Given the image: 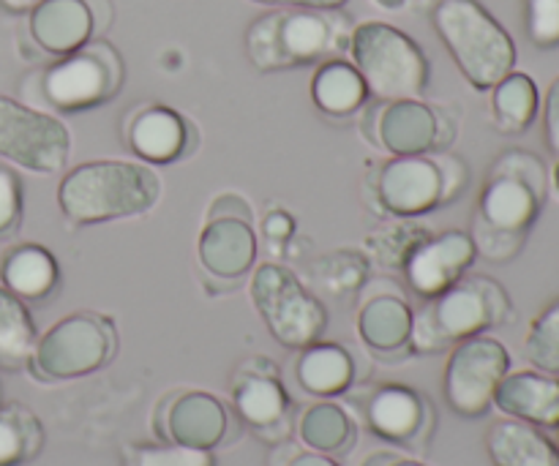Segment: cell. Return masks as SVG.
I'll return each instance as SVG.
<instances>
[{
  "mask_svg": "<svg viewBox=\"0 0 559 466\" xmlns=\"http://www.w3.org/2000/svg\"><path fill=\"white\" fill-rule=\"evenodd\" d=\"M549 196V169L535 153L506 151L491 164L473 213V238L478 256L511 262L522 254L530 229L538 222Z\"/></svg>",
  "mask_w": 559,
  "mask_h": 466,
  "instance_id": "6da1fadb",
  "label": "cell"
},
{
  "mask_svg": "<svg viewBox=\"0 0 559 466\" xmlns=\"http://www.w3.org/2000/svg\"><path fill=\"white\" fill-rule=\"evenodd\" d=\"M353 27L344 9H267L246 27V58L260 74L347 58Z\"/></svg>",
  "mask_w": 559,
  "mask_h": 466,
  "instance_id": "7a4b0ae2",
  "label": "cell"
},
{
  "mask_svg": "<svg viewBox=\"0 0 559 466\" xmlns=\"http://www.w3.org/2000/svg\"><path fill=\"white\" fill-rule=\"evenodd\" d=\"M162 175L131 158H96L69 169L58 186V207L74 227L140 218L162 202Z\"/></svg>",
  "mask_w": 559,
  "mask_h": 466,
  "instance_id": "3957f363",
  "label": "cell"
},
{
  "mask_svg": "<svg viewBox=\"0 0 559 466\" xmlns=\"http://www.w3.org/2000/svg\"><path fill=\"white\" fill-rule=\"evenodd\" d=\"M126 85V60L104 36L55 58L22 82L25 101L52 115H80L104 107Z\"/></svg>",
  "mask_w": 559,
  "mask_h": 466,
  "instance_id": "277c9868",
  "label": "cell"
},
{
  "mask_svg": "<svg viewBox=\"0 0 559 466\" xmlns=\"http://www.w3.org/2000/svg\"><path fill=\"white\" fill-rule=\"evenodd\" d=\"M511 311V298L500 282L489 276H464L415 311L409 349L418 355L448 353L459 342L506 325Z\"/></svg>",
  "mask_w": 559,
  "mask_h": 466,
  "instance_id": "5b68a950",
  "label": "cell"
},
{
  "mask_svg": "<svg viewBox=\"0 0 559 466\" xmlns=\"http://www.w3.org/2000/svg\"><path fill=\"white\" fill-rule=\"evenodd\" d=\"M431 25L469 87L489 93L516 69L511 33L480 0H437Z\"/></svg>",
  "mask_w": 559,
  "mask_h": 466,
  "instance_id": "8992f818",
  "label": "cell"
},
{
  "mask_svg": "<svg viewBox=\"0 0 559 466\" xmlns=\"http://www.w3.org/2000/svg\"><path fill=\"white\" fill-rule=\"evenodd\" d=\"M347 58L364 76L374 101L424 98L431 85V60L402 27L366 20L353 27Z\"/></svg>",
  "mask_w": 559,
  "mask_h": 466,
  "instance_id": "52a82bcc",
  "label": "cell"
},
{
  "mask_svg": "<svg viewBox=\"0 0 559 466\" xmlns=\"http://www.w3.org/2000/svg\"><path fill=\"white\" fill-rule=\"evenodd\" d=\"M120 347L112 316L74 311L38 333L27 371L38 382H71L107 369Z\"/></svg>",
  "mask_w": 559,
  "mask_h": 466,
  "instance_id": "ba28073f",
  "label": "cell"
},
{
  "mask_svg": "<svg viewBox=\"0 0 559 466\" xmlns=\"http://www.w3.org/2000/svg\"><path fill=\"white\" fill-rule=\"evenodd\" d=\"M251 303L265 322L273 342L300 353L320 342L328 327V309L287 265L265 262L251 273Z\"/></svg>",
  "mask_w": 559,
  "mask_h": 466,
  "instance_id": "9c48e42d",
  "label": "cell"
},
{
  "mask_svg": "<svg viewBox=\"0 0 559 466\" xmlns=\"http://www.w3.org/2000/svg\"><path fill=\"white\" fill-rule=\"evenodd\" d=\"M71 131L60 115L0 96V158L31 175H58L69 164Z\"/></svg>",
  "mask_w": 559,
  "mask_h": 466,
  "instance_id": "30bf717a",
  "label": "cell"
},
{
  "mask_svg": "<svg viewBox=\"0 0 559 466\" xmlns=\"http://www.w3.org/2000/svg\"><path fill=\"white\" fill-rule=\"evenodd\" d=\"M456 118L445 107L424 98L377 101L369 115L364 112V134L388 156H424L445 151L456 140Z\"/></svg>",
  "mask_w": 559,
  "mask_h": 466,
  "instance_id": "8fae6325",
  "label": "cell"
},
{
  "mask_svg": "<svg viewBox=\"0 0 559 466\" xmlns=\"http://www.w3.org/2000/svg\"><path fill=\"white\" fill-rule=\"evenodd\" d=\"M442 391L445 402L459 418H484L495 407V393L502 377L511 371V353L500 338L480 333V336L459 342L448 349Z\"/></svg>",
  "mask_w": 559,
  "mask_h": 466,
  "instance_id": "7c38bea8",
  "label": "cell"
},
{
  "mask_svg": "<svg viewBox=\"0 0 559 466\" xmlns=\"http://www.w3.org/2000/svg\"><path fill=\"white\" fill-rule=\"evenodd\" d=\"M374 211L393 218H420L442 207V175L435 151L424 156H391L371 180Z\"/></svg>",
  "mask_w": 559,
  "mask_h": 466,
  "instance_id": "4fadbf2b",
  "label": "cell"
},
{
  "mask_svg": "<svg viewBox=\"0 0 559 466\" xmlns=\"http://www.w3.org/2000/svg\"><path fill=\"white\" fill-rule=\"evenodd\" d=\"M235 415L271 445H282L293 431L289 423V393L278 377V366L267 358H251L235 371Z\"/></svg>",
  "mask_w": 559,
  "mask_h": 466,
  "instance_id": "5bb4252c",
  "label": "cell"
},
{
  "mask_svg": "<svg viewBox=\"0 0 559 466\" xmlns=\"http://www.w3.org/2000/svg\"><path fill=\"white\" fill-rule=\"evenodd\" d=\"M153 431L162 442L213 451L227 440L229 413L213 393L180 391L158 404Z\"/></svg>",
  "mask_w": 559,
  "mask_h": 466,
  "instance_id": "9a60e30c",
  "label": "cell"
},
{
  "mask_svg": "<svg viewBox=\"0 0 559 466\" xmlns=\"http://www.w3.org/2000/svg\"><path fill=\"white\" fill-rule=\"evenodd\" d=\"M475 251L473 238L464 229H445V232H435L429 240L413 251V256L404 265V278H407L409 289L418 298L429 300L445 292L448 287L467 276L473 267Z\"/></svg>",
  "mask_w": 559,
  "mask_h": 466,
  "instance_id": "2e32d148",
  "label": "cell"
},
{
  "mask_svg": "<svg viewBox=\"0 0 559 466\" xmlns=\"http://www.w3.org/2000/svg\"><path fill=\"white\" fill-rule=\"evenodd\" d=\"M123 145L136 162L151 167L175 164L191 147V123L167 104H140L123 120Z\"/></svg>",
  "mask_w": 559,
  "mask_h": 466,
  "instance_id": "e0dca14e",
  "label": "cell"
},
{
  "mask_svg": "<svg viewBox=\"0 0 559 466\" xmlns=\"http://www.w3.org/2000/svg\"><path fill=\"white\" fill-rule=\"evenodd\" d=\"M366 426L380 440L393 445H415L426 440L435 426V409L415 387L380 385L366 398Z\"/></svg>",
  "mask_w": 559,
  "mask_h": 466,
  "instance_id": "ac0fdd59",
  "label": "cell"
},
{
  "mask_svg": "<svg viewBox=\"0 0 559 466\" xmlns=\"http://www.w3.org/2000/svg\"><path fill=\"white\" fill-rule=\"evenodd\" d=\"M257 254H260V238L254 224L240 218H205V227L197 238V256L207 276L238 282L254 271Z\"/></svg>",
  "mask_w": 559,
  "mask_h": 466,
  "instance_id": "d6986e66",
  "label": "cell"
},
{
  "mask_svg": "<svg viewBox=\"0 0 559 466\" xmlns=\"http://www.w3.org/2000/svg\"><path fill=\"white\" fill-rule=\"evenodd\" d=\"M27 38L49 58H63L96 38V20L87 0H44L27 14Z\"/></svg>",
  "mask_w": 559,
  "mask_h": 466,
  "instance_id": "ffe728a7",
  "label": "cell"
},
{
  "mask_svg": "<svg viewBox=\"0 0 559 466\" xmlns=\"http://www.w3.org/2000/svg\"><path fill=\"white\" fill-rule=\"evenodd\" d=\"M495 407L535 429H559V377L538 369L508 371L497 385Z\"/></svg>",
  "mask_w": 559,
  "mask_h": 466,
  "instance_id": "44dd1931",
  "label": "cell"
},
{
  "mask_svg": "<svg viewBox=\"0 0 559 466\" xmlns=\"http://www.w3.org/2000/svg\"><path fill=\"white\" fill-rule=\"evenodd\" d=\"M413 306L402 292L388 287V292H374L366 298L358 311V336L374 355H399L409 349L413 333Z\"/></svg>",
  "mask_w": 559,
  "mask_h": 466,
  "instance_id": "7402d4cb",
  "label": "cell"
},
{
  "mask_svg": "<svg viewBox=\"0 0 559 466\" xmlns=\"http://www.w3.org/2000/svg\"><path fill=\"white\" fill-rule=\"evenodd\" d=\"M0 287L25 303H41L60 287V265L41 243H16L0 256Z\"/></svg>",
  "mask_w": 559,
  "mask_h": 466,
  "instance_id": "603a6c76",
  "label": "cell"
},
{
  "mask_svg": "<svg viewBox=\"0 0 559 466\" xmlns=\"http://www.w3.org/2000/svg\"><path fill=\"white\" fill-rule=\"evenodd\" d=\"M311 101L328 118H353L369 107V87L349 58H331L311 76Z\"/></svg>",
  "mask_w": 559,
  "mask_h": 466,
  "instance_id": "cb8c5ba5",
  "label": "cell"
},
{
  "mask_svg": "<svg viewBox=\"0 0 559 466\" xmlns=\"http://www.w3.org/2000/svg\"><path fill=\"white\" fill-rule=\"evenodd\" d=\"M486 453L495 466H559V447L544 429L502 418L486 431Z\"/></svg>",
  "mask_w": 559,
  "mask_h": 466,
  "instance_id": "d4e9b609",
  "label": "cell"
},
{
  "mask_svg": "<svg viewBox=\"0 0 559 466\" xmlns=\"http://www.w3.org/2000/svg\"><path fill=\"white\" fill-rule=\"evenodd\" d=\"M300 391L314 398H336L355 382V360L342 344L314 342L300 349L295 363Z\"/></svg>",
  "mask_w": 559,
  "mask_h": 466,
  "instance_id": "484cf974",
  "label": "cell"
},
{
  "mask_svg": "<svg viewBox=\"0 0 559 466\" xmlns=\"http://www.w3.org/2000/svg\"><path fill=\"white\" fill-rule=\"evenodd\" d=\"M491 96V120L497 131L508 136L524 134L535 123L540 112V91L535 80L524 71L513 69L511 74L502 76L489 91Z\"/></svg>",
  "mask_w": 559,
  "mask_h": 466,
  "instance_id": "4316f807",
  "label": "cell"
},
{
  "mask_svg": "<svg viewBox=\"0 0 559 466\" xmlns=\"http://www.w3.org/2000/svg\"><path fill=\"white\" fill-rule=\"evenodd\" d=\"M431 229L420 224L418 218H391L382 227L371 229L364 238V254L369 256L371 267H380L388 273H402L413 251L424 240L431 238Z\"/></svg>",
  "mask_w": 559,
  "mask_h": 466,
  "instance_id": "83f0119b",
  "label": "cell"
},
{
  "mask_svg": "<svg viewBox=\"0 0 559 466\" xmlns=\"http://www.w3.org/2000/svg\"><path fill=\"white\" fill-rule=\"evenodd\" d=\"M36 342L38 327L27 303L0 287V371L27 369Z\"/></svg>",
  "mask_w": 559,
  "mask_h": 466,
  "instance_id": "f1b7e54d",
  "label": "cell"
},
{
  "mask_svg": "<svg viewBox=\"0 0 559 466\" xmlns=\"http://www.w3.org/2000/svg\"><path fill=\"white\" fill-rule=\"evenodd\" d=\"M44 426L20 402L0 404V466H25L44 451Z\"/></svg>",
  "mask_w": 559,
  "mask_h": 466,
  "instance_id": "f546056e",
  "label": "cell"
},
{
  "mask_svg": "<svg viewBox=\"0 0 559 466\" xmlns=\"http://www.w3.org/2000/svg\"><path fill=\"white\" fill-rule=\"evenodd\" d=\"M353 434L355 429L347 409L338 407L336 402H328V398H320L317 404H311L298 420V437L306 445V451L336 456L344 447H349Z\"/></svg>",
  "mask_w": 559,
  "mask_h": 466,
  "instance_id": "4dcf8cb0",
  "label": "cell"
},
{
  "mask_svg": "<svg viewBox=\"0 0 559 466\" xmlns=\"http://www.w3.org/2000/svg\"><path fill=\"white\" fill-rule=\"evenodd\" d=\"M371 262L364 249H336L311 262L314 284L331 298H349L369 284Z\"/></svg>",
  "mask_w": 559,
  "mask_h": 466,
  "instance_id": "1f68e13d",
  "label": "cell"
},
{
  "mask_svg": "<svg viewBox=\"0 0 559 466\" xmlns=\"http://www.w3.org/2000/svg\"><path fill=\"white\" fill-rule=\"evenodd\" d=\"M524 358L533 369L559 377V300L546 306L527 327Z\"/></svg>",
  "mask_w": 559,
  "mask_h": 466,
  "instance_id": "d6a6232c",
  "label": "cell"
},
{
  "mask_svg": "<svg viewBox=\"0 0 559 466\" xmlns=\"http://www.w3.org/2000/svg\"><path fill=\"white\" fill-rule=\"evenodd\" d=\"M126 466H216V456L213 451L158 440L126 447Z\"/></svg>",
  "mask_w": 559,
  "mask_h": 466,
  "instance_id": "836d02e7",
  "label": "cell"
},
{
  "mask_svg": "<svg viewBox=\"0 0 559 466\" xmlns=\"http://www.w3.org/2000/svg\"><path fill=\"white\" fill-rule=\"evenodd\" d=\"M524 27L538 49L559 47V0H524Z\"/></svg>",
  "mask_w": 559,
  "mask_h": 466,
  "instance_id": "e575fe53",
  "label": "cell"
},
{
  "mask_svg": "<svg viewBox=\"0 0 559 466\" xmlns=\"http://www.w3.org/2000/svg\"><path fill=\"white\" fill-rule=\"evenodd\" d=\"M25 216V191L20 175L0 164V240L14 238Z\"/></svg>",
  "mask_w": 559,
  "mask_h": 466,
  "instance_id": "d590c367",
  "label": "cell"
},
{
  "mask_svg": "<svg viewBox=\"0 0 559 466\" xmlns=\"http://www.w3.org/2000/svg\"><path fill=\"white\" fill-rule=\"evenodd\" d=\"M435 162L442 175V202L453 205L462 200V194L469 186V167L459 156H451L445 151H435Z\"/></svg>",
  "mask_w": 559,
  "mask_h": 466,
  "instance_id": "8d00e7d4",
  "label": "cell"
},
{
  "mask_svg": "<svg viewBox=\"0 0 559 466\" xmlns=\"http://www.w3.org/2000/svg\"><path fill=\"white\" fill-rule=\"evenodd\" d=\"M298 235V222H295L293 213L287 207L273 205L271 211L262 218V238L273 246V249H284L289 240Z\"/></svg>",
  "mask_w": 559,
  "mask_h": 466,
  "instance_id": "74e56055",
  "label": "cell"
},
{
  "mask_svg": "<svg viewBox=\"0 0 559 466\" xmlns=\"http://www.w3.org/2000/svg\"><path fill=\"white\" fill-rule=\"evenodd\" d=\"M544 136L551 156L559 158V76L551 80L549 91L544 96Z\"/></svg>",
  "mask_w": 559,
  "mask_h": 466,
  "instance_id": "f35d334b",
  "label": "cell"
},
{
  "mask_svg": "<svg viewBox=\"0 0 559 466\" xmlns=\"http://www.w3.org/2000/svg\"><path fill=\"white\" fill-rule=\"evenodd\" d=\"M205 218H240V222L254 224V211H251V205L243 196L227 191V194H218L216 200L211 202Z\"/></svg>",
  "mask_w": 559,
  "mask_h": 466,
  "instance_id": "ab89813d",
  "label": "cell"
},
{
  "mask_svg": "<svg viewBox=\"0 0 559 466\" xmlns=\"http://www.w3.org/2000/svg\"><path fill=\"white\" fill-rule=\"evenodd\" d=\"M257 5H267V9H282V5H289V9H344L349 0H251Z\"/></svg>",
  "mask_w": 559,
  "mask_h": 466,
  "instance_id": "60d3db41",
  "label": "cell"
},
{
  "mask_svg": "<svg viewBox=\"0 0 559 466\" xmlns=\"http://www.w3.org/2000/svg\"><path fill=\"white\" fill-rule=\"evenodd\" d=\"M87 5H91L93 20H96V36H104L115 20L112 0H87Z\"/></svg>",
  "mask_w": 559,
  "mask_h": 466,
  "instance_id": "b9f144b4",
  "label": "cell"
},
{
  "mask_svg": "<svg viewBox=\"0 0 559 466\" xmlns=\"http://www.w3.org/2000/svg\"><path fill=\"white\" fill-rule=\"evenodd\" d=\"M284 466H342L333 456L317 451H295Z\"/></svg>",
  "mask_w": 559,
  "mask_h": 466,
  "instance_id": "7bdbcfd3",
  "label": "cell"
},
{
  "mask_svg": "<svg viewBox=\"0 0 559 466\" xmlns=\"http://www.w3.org/2000/svg\"><path fill=\"white\" fill-rule=\"evenodd\" d=\"M44 0H0V9L5 11V14H16V16H22V14H31L33 9H36V5H41Z\"/></svg>",
  "mask_w": 559,
  "mask_h": 466,
  "instance_id": "ee69618b",
  "label": "cell"
},
{
  "mask_svg": "<svg viewBox=\"0 0 559 466\" xmlns=\"http://www.w3.org/2000/svg\"><path fill=\"white\" fill-rule=\"evenodd\" d=\"M371 3L382 11H402V9H407L409 0H371Z\"/></svg>",
  "mask_w": 559,
  "mask_h": 466,
  "instance_id": "f6af8a7d",
  "label": "cell"
},
{
  "mask_svg": "<svg viewBox=\"0 0 559 466\" xmlns=\"http://www.w3.org/2000/svg\"><path fill=\"white\" fill-rule=\"evenodd\" d=\"M549 189L555 191L557 200H559V158H557L555 167H551V172H549Z\"/></svg>",
  "mask_w": 559,
  "mask_h": 466,
  "instance_id": "bcb514c9",
  "label": "cell"
},
{
  "mask_svg": "<svg viewBox=\"0 0 559 466\" xmlns=\"http://www.w3.org/2000/svg\"><path fill=\"white\" fill-rule=\"evenodd\" d=\"M385 466H426V464L415 462V458H402V456H391V462H388Z\"/></svg>",
  "mask_w": 559,
  "mask_h": 466,
  "instance_id": "7dc6e473",
  "label": "cell"
},
{
  "mask_svg": "<svg viewBox=\"0 0 559 466\" xmlns=\"http://www.w3.org/2000/svg\"><path fill=\"white\" fill-rule=\"evenodd\" d=\"M0 404H3V385H0Z\"/></svg>",
  "mask_w": 559,
  "mask_h": 466,
  "instance_id": "c3c4849f",
  "label": "cell"
},
{
  "mask_svg": "<svg viewBox=\"0 0 559 466\" xmlns=\"http://www.w3.org/2000/svg\"><path fill=\"white\" fill-rule=\"evenodd\" d=\"M435 3H437V0H435Z\"/></svg>",
  "mask_w": 559,
  "mask_h": 466,
  "instance_id": "681fc988",
  "label": "cell"
}]
</instances>
